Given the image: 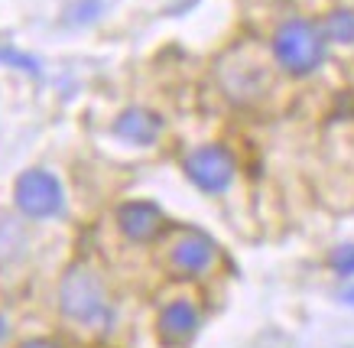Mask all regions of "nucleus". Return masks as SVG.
Instances as JSON below:
<instances>
[{
  "label": "nucleus",
  "instance_id": "obj_1",
  "mask_svg": "<svg viewBox=\"0 0 354 348\" xmlns=\"http://www.w3.org/2000/svg\"><path fill=\"white\" fill-rule=\"evenodd\" d=\"M273 55L290 75L306 78L322 66L325 59V36L309 20H286L273 33Z\"/></svg>",
  "mask_w": 354,
  "mask_h": 348
},
{
  "label": "nucleus",
  "instance_id": "obj_2",
  "mask_svg": "<svg viewBox=\"0 0 354 348\" xmlns=\"http://www.w3.org/2000/svg\"><path fill=\"white\" fill-rule=\"evenodd\" d=\"M59 306H62V313L68 319H75L82 326H101L111 315L104 283L88 267H72L62 277V283H59Z\"/></svg>",
  "mask_w": 354,
  "mask_h": 348
},
{
  "label": "nucleus",
  "instance_id": "obj_3",
  "mask_svg": "<svg viewBox=\"0 0 354 348\" xmlns=\"http://www.w3.org/2000/svg\"><path fill=\"white\" fill-rule=\"evenodd\" d=\"M62 199V185L49 170H26L13 185V202L26 218H55Z\"/></svg>",
  "mask_w": 354,
  "mask_h": 348
},
{
  "label": "nucleus",
  "instance_id": "obj_4",
  "mask_svg": "<svg viewBox=\"0 0 354 348\" xmlns=\"http://www.w3.org/2000/svg\"><path fill=\"white\" fill-rule=\"evenodd\" d=\"M183 170L189 176V183L198 185L208 196H221L227 185L234 183V156L225 150V147H198L183 160Z\"/></svg>",
  "mask_w": 354,
  "mask_h": 348
},
{
  "label": "nucleus",
  "instance_id": "obj_5",
  "mask_svg": "<svg viewBox=\"0 0 354 348\" xmlns=\"http://www.w3.org/2000/svg\"><path fill=\"white\" fill-rule=\"evenodd\" d=\"M118 228L120 235L133 244H150L162 235L166 228V215L156 202H147V199H133V202H124L118 208Z\"/></svg>",
  "mask_w": 354,
  "mask_h": 348
},
{
  "label": "nucleus",
  "instance_id": "obj_6",
  "mask_svg": "<svg viewBox=\"0 0 354 348\" xmlns=\"http://www.w3.org/2000/svg\"><path fill=\"white\" fill-rule=\"evenodd\" d=\"M218 261V244L205 231H185L172 241L169 248V264L185 277H202L205 271H212V264Z\"/></svg>",
  "mask_w": 354,
  "mask_h": 348
},
{
  "label": "nucleus",
  "instance_id": "obj_7",
  "mask_svg": "<svg viewBox=\"0 0 354 348\" xmlns=\"http://www.w3.org/2000/svg\"><path fill=\"white\" fill-rule=\"evenodd\" d=\"M198 322H202V319H198L195 303H189V300H176V303H169L160 313V319H156V332H160L162 345L179 348L198 332Z\"/></svg>",
  "mask_w": 354,
  "mask_h": 348
},
{
  "label": "nucleus",
  "instance_id": "obj_8",
  "mask_svg": "<svg viewBox=\"0 0 354 348\" xmlns=\"http://www.w3.org/2000/svg\"><path fill=\"white\" fill-rule=\"evenodd\" d=\"M114 134L120 140L137 143V147H150V143L160 140L162 134V118L153 114L150 108H127L120 111L118 120H114Z\"/></svg>",
  "mask_w": 354,
  "mask_h": 348
},
{
  "label": "nucleus",
  "instance_id": "obj_9",
  "mask_svg": "<svg viewBox=\"0 0 354 348\" xmlns=\"http://www.w3.org/2000/svg\"><path fill=\"white\" fill-rule=\"evenodd\" d=\"M322 36H325V43L354 46V10H344V7H338V10L325 13Z\"/></svg>",
  "mask_w": 354,
  "mask_h": 348
},
{
  "label": "nucleus",
  "instance_id": "obj_10",
  "mask_svg": "<svg viewBox=\"0 0 354 348\" xmlns=\"http://www.w3.org/2000/svg\"><path fill=\"white\" fill-rule=\"evenodd\" d=\"M328 264H332L335 273L354 277V244H338V248L328 254Z\"/></svg>",
  "mask_w": 354,
  "mask_h": 348
},
{
  "label": "nucleus",
  "instance_id": "obj_11",
  "mask_svg": "<svg viewBox=\"0 0 354 348\" xmlns=\"http://www.w3.org/2000/svg\"><path fill=\"white\" fill-rule=\"evenodd\" d=\"M0 62H7V66H13V68H20V72H26V75H36V72H39V62H36L32 55L17 53V49H0Z\"/></svg>",
  "mask_w": 354,
  "mask_h": 348
},
{
  "label": "nucleus",
  "instance_id": "obj_12",
  "mask_svg": "<svg viewBox=\"0 0 354 348\" xmlns=\"http://www.w3.org/2000/svg\"><path fill=\"white\" fill-rule=\"evenodd\" d=\"M97 10H101V0H78V7L72 13H68V17H72V20L75 23H88V20H95L97 17Z\"/></svg>",
  "mask_w": 354,
  "mask_h": 348
},
{
  "label": "nucleus",
  "instance_id": "obj_13",
  "mask_svg": "<svg viewBox=\"0 0 354 348\" xmlns=\"http://www.w3.org/2000/svg\"><path fill=\"white\" fill-rule=\"evenodd\" d=\"M20 348H59V345L49 342V338H30V342H23Z\"/></svg>",
  "mask_w": 354,
  "mask_h": 348
},
{
  "label": "nucleus",
  "instance_id": "obj_14",
  "mask_svg": "<svg viewBox=\"0 0 354 348\" xmlns=\"http://www.w3.org/2000/svg\"><path fill=\"white\" fill-rule=\"evenodd\" d=\"M342 303L354 306V283H351V286H344V290H342Z\"/></svg>",
  "mask_w": 354,
  "mask_h": 348
},
{
  "label": "nucleus",
  "instance_id": "obj_15",
  "mask_svg": "<svg viewBox=\"0 0 354 348\" xmlns=\"http://www.w3.org/2000/svg\"><path fill=\"white\" fill-rule=\"evenodd\" d=\"M7 336V319H3V315H0V338Z\"/></svg>",
  "mask_w": 354,
  "mask_h": 348
}]
</instances>
